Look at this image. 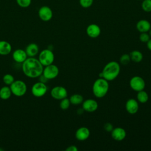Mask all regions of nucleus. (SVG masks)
I'll return each mask as SVG.
<instances>
[{
    "mask_svg": "<svg viewBox=\"0 0 151 151\" xmlns=\"http://www.w3.org/2000/svg\"><path fill=\"white\" fill-rule=\"evenodd\" d=\"M104 129L106 131L108 132H111L114 128L112 124H111L110 123H106L104 125Z\"/></svg>",
    "mask_w": 151,
    "mask_h": 151,
    "instance_id": "7c9ffc66",
    "label": "nucleus"
},
{
    "mask_svg": "<svg viewBox=\"0 0 151 151\" xmlns=\"http://www.w3.org/2000/svg\"><path fill=\"white\" fill-rule=\"evenodd\" d=\"M90 130L86 127H80L78 128L75 134L76 138L80 141H83L87 139L90 136Z\"/></svg>",
    "mask_w": 151,
    "mask_h": 151,
    "instance_id": "dca6fc26",
    "label": "nucleus"
},
{
    "mask_svg": "<svg viewBox=\"0 0 151 151\" xmlns=\"http://www.w3.org/2000/svg\"><path fill=\"white\" fill-rule=\"evenodd\" d=\"M130 61L131 60H130V55L127 54H123L120 58V63L122 65H127L130 63Z\"/></svg>",
    "mask_w": 151,
    "mask_h": 151,
    "instance_id": "bb28decb",
    "label": "nucleus"
},
{
    "mask_svg": "<svg viewBox=\"0 0 151 151\" xmlns=\"http://www.w3.org/2000/svg\"><path fill=\"white\" fill-rule=\"evenodd\" d=\"M109 85L108 81L103 78H99L94 82L92 90L93 94L97 98L104 97L109 91Z\"/></svg>",
    "mask_w": 151,
    "mask_h": 151,
    "instance_id": "7ed1b4c3",
    "label": "nucleus"
},
{
    "mask_svg": "<svg viewBox=\"0 0 151 151\" xmlns=\"http://www.w3.org/2000/svg\"><path fill=\"white\" fill-rule=\"evenodd\" d=\"M136 28L140 32H147L151 28V24L146 19H140L136 24Z\"/></svg>",
    "mask_w": 151,
    "mask_h": 151,
    "instance_id": "a211bd4d",
    "label": "nucleus"
},
{
    "mask_svg": "<svg viewBox=\"0 0 151 151\" xmlns=\"http://www.w3.org/2000/svg\"><path fill=\"white\" fill-rule=\"evenodd\" d=\"M38 78H39V81L42 82V83H45V84L46 83H47L48 81V79L47 78L42 74L41 76H40L38 77Z\"/></svg>",
    "mask_w": 151,
    "mask_h": 151,
    "instance_id": "2f4dec72",
    "label": "nucleus"
},
{
    "mask_svg": "<svg viewBox=\"0 0 151 151\" xmlns=\"http://www.w3.org/2000/svg\"><path fill=\"white\" fill-rule=\"evenodd\" d=\"M12 57L16 63L21 64L28 58L25 51L20 48L14 50L12 52Z\"/></svg>",
    "mask_w": 151,
    "mask_h": 151,
    "instance_id": "ddd939ff",
    "label": "nucleus"
},
{
    "mask_svg": "<svg viewBox=\"0 0 151 151\" xmlns=\"http://www.w3.org/2000/svg\"><path fill=\"white\" fill-rule=\"evenodd\" d=\"M112 138L117 141H122L125 139L126 136V130L120 127L114 128L111 132Z\"/></svg>",
    "mask_w": 151,
    "mask_h": 151,
    "instance_id": "2eb2a0df",
    "label": "nucleus"
},
{
    "mask_svg": "<svg viewBox=\"0 0 151 151\" xmlns=\"http://www.w3.org/2000/svg\"><path fill=\"white\" fill-rule=\"evenodd\" d=\"M66 151H77L78 150V148L75 146V145H71L68 146L66 149Z\"/></svg>",
    "mask_w": 151,
    "mask_h": 151,
    "instance_id": "473e14b6",
    "label": "nucleus"
},
{
    "mask_svg": "<svg viewBox=\"0 0 151 151\" xmlns=\"http://www.w3.org/2000/svg\"><path fill=\"white\" fill-rule=\"evenodd\" d=\"M70 104H71V103H70V99L65 97V98L60 100V107L62 110H67L69 108Z\"/></svg>",
    "mask_w": 151,
    "mask_h": 151,
    "instance_id": "a878e982",
    "label": "nucleus"
},
{
    "mask_svg": "<svg viewBox=\"0 0 151 151\" xmlns=\"http://www.w3.org/2000/svg\"><path fill=\"white\" fill-rule=\"evenodd\" d=\"M50 94L53 99L58 100H61L67 97L68 93L67 89L65 87L58 86L53 87L51 89Z\"/></svg>",
    "mask_w": 151,
    "mask_h": 151,
    "instance_id": "1a4fd4ad",
    "label": "nucleus"
},
{
    "mask_svg": "<svg viewBox=\"0 0 151 151\" xmlns=\"http://www.w3.org/2000/svg\"><path fill=\"white\" fill-rule=\"evenodd\" d=\"M86 33L89 37L96 38L100 35L101 29L98 25L96 24H91L87 27Z\"/></svg>",
    "mask_w": 151,
    "mask_h": 151,
    "instance_id": "4468645a",
    "label": "nucleus"
},
{
    "mask_svg": "<svg viewBox=\"0 0 151 151\" xmlns=\"http://www.w3.org/2000/svg\"><path fill=\"white\" fill-rule=\"evenodd\" d=\"M21 68L25 76L31 78H35L42 74L44 66L38 58L28 57L22 63Z\"/></svg>",
    "mask_w": 151,
    "mask_h": 151,
    "instance_id": "f257e3e1",
    "label": "nucleus"
},
{
    "mask_svg": "<svg viewBox=\"0 0 151 151\" xmlns=\"http://www.w3.org/2000/svg\"><path fill=\"white\" fill-rule=\"evenodd\" d=\"M150 37L147 32H141V34L139 35V39L140 41L142 42H147L149 40Z\"/></svg>",
    "mask_w": 151,
    "mask_h": 151,
    "instance_id": "c756f323",
    "label": "nucleus"
},
{
    "mask_svg": "<svg viewBox=\"0 0 151 151\" xmlns=\"http://www.w3.org/2000/svg\"><path fill=\"white\" fill-rule=\"evenodd\" d=\"M9 87L12 94L17 97H22L24 96L27 90L26 83L21 80H15Z\"/></svg>",
    "mask_w": 151,
    "mask_h": 151,
    "instance_id": "20e7f679",
    "label": "nucleus"
},
{
    "mask_svg": "<svg viewBox=\"0 0 151 151\" xmlns=\"http://www.w3.org/2000/svg\"><path fill=\"white\" fill-rule=\"evenodd\" d=\"M94 0H79L80 5L84 8L90 7L93 4Z\"/></svg>",
    "mask_w": 151,
    "mask_h": 151,
    "instance_id": "c85d7f7f",
    "label": "nucleus"
},
{
    "mask_svg": "<svg viewBox=\"0 0 151 151\" xmlns=\"http://www.w3.org/2000/svg\"><path fill=\"white\" fill-rule=\"evenodd\" d=\"M2 81L5 85L9 86L15 81V78L12 74H6L3 76Z\"/></svg>",
    "mask_w": 151,
    "mask_h": 151,
    "instance_id": "b1692460",
    "label": "nucleus"
},
{
    "mask_svg": "<svg viewBox=\"0 0 151 151\" xmlns=\"http://www.w3.org/2000/svg\"><path fill=\"white\" fill-rule=\"evenodd\" d=\"M130 86L134 91L137 92L144 90L145 87V81L140 76H134L130 80Z\"/></svg>",
    "mask_w": 151,
    "mask_h": 151,
    "instance_id": "6e6552de",
    "label": "nucleus"
},
{
    "mask_svg": "<svg viewBox=\"0 0 151 151\" xmlns=\"http://www.w3.org/2000/svg\"><path fill=\"white\" fill-rule=\"evenodd\" d=\"M137 101L141 103H145L149 100V95L147 92L144 91V90L139 91L137 92Z\"/></svg>",
    "mask_w": 151,
    "mask_h": 151,
    "instance_id": "5701e85b",
    "label": "nucleus"
},
{
    "mask_svg": "<svg viewBox=\"0 0 151 151\" xmlns=\"http://www.w3.org/2000/svg\"><path fill=\"white\" fill-rule=\"evenodd\" d=\"M12 51L11 44L5 40L0 41V55H7Z\"/></svg>",
    "mask_w": 151,
    "mask_h": 151,
    "instance_id": "6ab92c4d",
    "label": "nucleus"
},
{
    "mask_svg": "<svg viewBox=\"0 0 151 151\" xmlns=\"http://www.w3.org/2000/svg\"><path fill=\"white\" fill-rule=\"evenodd\" d=\"M125 107L126 111L130 114H136L139 110V103L134 99H129L127 100Z\"/></svg>",
    "mask_w": 151,
    "mask_h": 151,
    "instance_id": "f8f14e48",
    "label": "nucleus"
},
{
    "mask_svg": "<svg viewBox=\"0 0 151 151\" xmlns=\"http://www.w3.org/2000/svg\"><path fill=\"white\" fill-rule=\"evenodd\" d=\"M149 35L150 37L151 38V28H150V29L149 31Z\"/></svg>",
    "mask_w": 151,
    "mask_h": 151,
    "instance_id": "f704fd0d",
    "label": "nucleus"
},
{
    "mask_svg": "<svg viewBox=\"0 0 151 151\" xmlns=\"http://www.w3.org/2000/svg\"><path fill=\"white\" fill-rule=\"evenodd\" d=\"M59 74L58 67L53 64L44 66L42 74L48 80H52L56 78Z\"/></svg>",
    "mask_w": 151,
    "mask_h": 151,
    "instance_id": "0eeeda50",
    "label": "nucleus"
},
{
    "mask_svg": "<svg viewBox=\"0 0 151 151\" xmlns=\"http://www.w3.org/2000/svg\"><path fill=\"white\" fill-rule=\"evenodd\" d=\"M69 99L71 104L73 105H78L80 104H81L84 101L83 97L79 94H73L72 96H71Z\"/></svg>",
    "mask_w": 151,
    "mask_h": 151,
    "instance_id": "4be33fe9",
    "label": "nucleus"
},
{
    "mask_svg": "<svg viewBox=\"0 0 151 151\" xmlns=\"http://www.w3.org/2000/svg\"><path fill=\"white\" fill-rule=\"evenodd\" d=\"M17 4L21 8H28L31 4V0H16Z\"/></svg>",
    "mask_w": 151,
    "mask_h": 151,
    "instance_id": "cd10ccee",
    "label": "nucleus"
},
{
    "mask_svg": "<svg viewBox=\"0 0 151 151\" xmlns=\"http://www.w3.org/2000/svg\"><path fill=\"white\" fill-rule=\"evenodd\" d=\"M28 57H34L39 53V47L34 42L29 44L25 50Z\"/></svg>",
    "mask_w": 151,
    "mask_h": 151,
    "instance_id": "f3484780",
    "label": "nucleus"
},
{
    "mask_svg": "<svg viewBox=\"0 0 151 151\" xmlns=\"http://www.w3.org/2000/svg\"><path fill=\"white\" fill-rule=\"evenodd\" d=\"M38 60L44 67L53 64L54 61V54L52 51L49 48L44 49L38 53Z\"/></svg>",
    "mask_w": 151,
    "mask_h": 151,
    "instance_id": "39448f33",
    "label": "nucleus"
},
{
    "mask_svg": "<svg viewBox=\"0 0 151 151\" xmlns=\"http://www.w3.org/2000/svg\"><path fill=\"white\" fill-rule=\"evenodd\" d=\"M147 44V48L151 51V38H150V40L146 42Z\"/></svg>",
    "mask_w": 151,
    "mask_h": 151,
    "instance_id": "72a5a7b5",
    "label": "nucleus"
},
{
    "mask_svg": "<svg viewBox=\"0 0 151 151\" xmlns=\"http://www.w3.org/2000/svg\"><path fill=\"white\" fill-rule=\"evenodd\" d=\"M120 71V66L117 62L111 61L108 63L103 68L102 72L99 74L100 78L109 81L114 80L119 76Z\"/></svg>",
    "mask_w": 151,
    "mask_h": 151,
    "instance_id": "f03ea898",
    "label": "nucleus"
},
{
    "mask_svg": "<svg viewBox=\"0 0 151 151\" xmlns=\"http://www.w3.org/2000/svg\"><path fill=\"white\" fill-rule=\"evenodd\" d=\"M12 93L9 86H4L0 88V98L2 100H6L9 99L12 96Z\"/></svg>",
    "mask_w": 151,
    "mask_h": 151,
    "instance_id": "aec40b11",
    "label": "nucleus"
},
{
    "mask_svg": "<svg viewBox=\"0 0 151 151\" xmlns=\"http://www.w3.org/2000/svg\"><path fill=\"white\" fill-rule=\"evenodd\" d=\"M82 103L83 109L87 112H93L98 109V103L95 100L88 99L83 101Z\"/></svg>",
    "mask_w": 151,
    "mask_h": 151,
    "instance_id": "9b49d317",
    "label": "nucleus"
},
{
    "mask_svg": "<svg viewBox=\"0 0 151 151\" xmlns=\"http://www.w3.org/2000/svg\"><path fill=\"white\" fill-rule=\"evenodd\" d=\"M38 14L39 18L43 21H50L53 16L52 9L48 6H42L38 10Z\"/></svg>",
    "mask_w": 151,
    "mask_h": 151,
    "instance_id": "9d476101",
    "label": "nucleus"
},
{
    "mask_svg": "<svg viewBox=\"0 0 151 151\" xmlns=\"http://www.w3.org/2000/svg\"><path fill=\"white\" fill-rule=\"evenodd\" d=\"M47 86L45 83L38 81L32 85L31 91L34 97H41L47 93Z\"/></svg>",
    "mask_w": 151,
    "mask_h": 151,
    "instance_id": "423d86ee",
    "label": "nucleus"
},
{
    "mask_svg": "<svg viewBox=\"0 0 151 151\" xmlns=\"http://www.w3.org/2000/svg\"><path fill=\"white\" fill-rule=\"evenodd\" d=\"M141 6L145 12H151V0H143Z\"/></svg>",
    "mask_w": 151,
    "mask_h": 151,
    "instance_id": "393cba45",
    "label": "nucleus"
},
{
    "mask_svg": "<svg viewBox=\"0 0 151 151\" xmlns=\"http://www.w3.org/2000/svg\"><path fill=\"white\" fill-rule=\"evenodd\" d=\"M129 55L131 61L134 63H140L143 60V54L140 51L133 50Z\"/></svg>",
    "mask_w": 151,
    "mask_h": 151,
    "instance_id": "412c9836",
    "label": "nucleus"
},
{
    "mask_svg": "<svg viewBox=\"0 0 151 151\" xmlns=\"http://www.w3.org/2000/svg\"><path fill=\"white\" fill-rule=\"evenodd\" d=\"M137 1H143V0H137Z\"/></svg>",
    "mask_w": 151,
    "mask_h": 151,
    "instance_id": "c9c22d12",
    "label": "nucleus"
}]
</instances>
